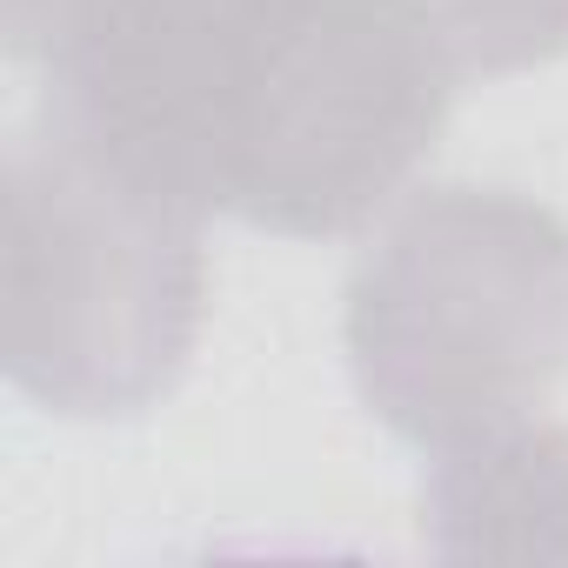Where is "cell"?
<instances>
[{
    "label": "cell",
    "instance_id": "obj_1",
    "mask_svg": "<svg viewBox=\"0 0 568 568\" xmlns=\"http://www.w3.org/2000/svg\"><path fill=\"white\" fill-rule=\"evenodd\" d=\"M48 74L141 181L288 241L388 214L462 81L415 0H74Z\"/></svg>",
    "mask_w": 568,
    "mask_h": 568
},
{
    "label": "cell",
    "instance_id": "obj_2",
    "mask_svg": "<svg viewBox=\"0 0 568 568\" xmlns=\"http://www.w3.org/2000/svg\"><path fill=\"white\" fill-rule=\"evenodd\" d=\"M342 348L368 415L428 448L521 422L568 375V221L515 187H415L355 254Z\"/></svg>",
    "mask_w": 568,
    "mask_h": 568
},
{
    "label": "cell",
    "instance_id": "obj_3",
    "mask_svg": "<svg viewBox=\"0 0 568 568\" xmlns=\"http://www.w3.org/2000/svg\"><path fill=\"white\" fill-rule=\"evenodd\" d=\"M201 308V214L48 94L8 148V382L74 422L141 415L187 375Z\"/></svg>",
    "mask_w": 568,
    "mask_h": 568
},
{
    "label": "cell",
    "instance_id": "obj_4",
    "mask_svg": "<svg viewBox=\"0 0 568 568\" xmlns=\"http://www.w3.org/2000/svg\"><path fill=\"white\" fill-rule=\"evenodd\" d=\"M422 535L442 561H568V428L521 415L428 448Z\"/></svg>",
    "mask_w": 568,
    "mask_h": 568
},
{
    "label": "cell",
    "instance_id": "obj_5",
    "mask_svg": "<svg viewBox=\"0 0 568 568\" xmlns=\"http://www.w3.org/2000/svg\"><path fill=\"white\" fill-rule=\"evenodd\" d=\"M462 74H528L568 54V0H415Z\"/></svg>",
    "mask_w": 568,
    "mask_h": 568
},
{
    "label": "cell",
    "instance_id": "obj_6",
    "mask_svg": "<svg viewBox=\"0 0 568 568\" xmlns=\"http://www.w3.org/2000/svg\"><path fill=\"white\" fill-rule=\"evenodd\" d=\"M68 14H74V0H0V34H8V54H48V41L61 34Z\"/></svg>",
    "mask_w": 568,
    "mask_h": 568
}]
</instances>
